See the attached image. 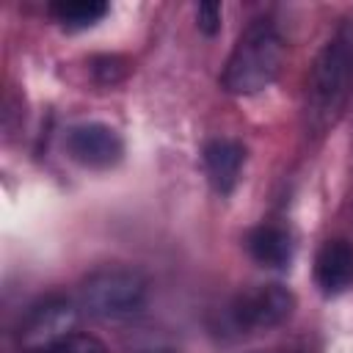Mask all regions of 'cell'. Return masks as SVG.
<instances>
[{
    "label": "cell",
    "mask_w": 353,
    "mask_h": 353,
    "mask_svg": "<svg viewBox=\"0 0 353 353\" xmlns=\"http://www.w3.org/2000/svg\"><path fill=\"white\" fill-rule=\"evenodd\" d=\"M284 55H287V47L279 28L270 19H254L240 33L223 66L221 83L229 94H237V97L256 94L279 77L284 66Z\"/></svg>",
    "instance_id": "obj_2"
},
{
    "label": "cell",
    "mask_w": 353,
    "mask_h": 353,
    "mask_svg": "<svg viewBox=\"0 0 353 353\" xmlns=\"http://www.w3.org/2000/svg\"><path fill=\"white\" fill-rule=\"evenodd\" d=\"M47 353H108V350H105V345L97 336L77 331V334L66 336L63 342H58L55 347H50Z\"/></svg>",
    "instance_id": "obj_11"
},
{
    "label": "cell",
    "mask_w": 353,
    "mask_h": 353,
    "mask_svg": "<svg viewBox=\"0 0 353 353\" xmlns=\"http://www.w3.org/2000/svg\"><path fill=\"white\" fill-rule=\"evenodd\" d=\"M353 85V19H345L317 52L306 77V127L325 132L342 113Z\"/></svg>",
    "instance_id": "obj_1"
},
{
    "label": "cell",
    "mask_w": 353,
    "mask_h": 353,
    "mask_svg": "<svg viewBox=\"0 0 353 353\" xmlns=\"http://www.w3.org/2000/svg\"><path fill=\"white\" fill-rule=\"evenodd\" d=\"M295 295L284 284H254L234 295L229 303V320L237 331L262 334L290 320Z\"/></svg>",
    "instance_id": "obj_4"
},
{
    "label": "cell",
    "mask_w": 353,
    "mask_h": 353,
    "mask_svg": "<svg viewBox=\"0 0 353 353\" xmlns=\"http://www.w3.org/2000/svg\"><path fill=\"white\" fill-rule=\"evenodd\" d=\"M149 301V281L135 268H99L83 279L77 303L88 317L119 323L138 317Z\"/></svg>",
    "instance_id": "obj_3"
},
{
    "label": "cell",
    "mask_w": 353,
    "mask_h": 353,
    "mask_svg": "<svg viewBox=\"0 0 353 353\" xmlns=\"http://www.w3.org/2000/svg\"><path fill=\"white\" fill-rule=\"evenodd\" d=\"M105 14H108V6L102 0H61L52 6V17L69 30L94 28Z\"/></svg>",
    "instance_id": "obj_10"
},
{
    "label": "cell",
    "mask_w": 353,
    "mask_h": 353,
    "mask_svg": "<svg viewBox=\"0 0 353 353\" xmlns=\"http://www.w3.org/2000/svg\"><path fill=\"white\" fill-rule=\"evenodd\" d=\"M245 248L259 265L276 268V270L287 268L292 259V240H290L287 229L273 226V223H262V226L251 229L245 237Z\"/></svg>",
    "instance_id": "obj_9"
},
{
    "label": "cell",
    "mask_w": 353,
    "mask_h": 353,
    "mask_svg": "<svg viewBox=\"0 0 353 353\" xmlns=\"http://www.w3.org/2000/svg\"><path fill=\"white\" fill-rule=\"evenodd\" d=\"M314 281L323 295H342L353 287V243L328 240L314 256Z\"/></svg>",
    "instance_id": "obj_7"
},
{
    "label": "cell",
    "mask_w": 353,
    "mask_h": 353,
    "mask_svg": "<svg viewBox=\"0 0 353 353\" xmlns=\"http://www.w3.org/2000/svg\"><path fill=\"white\" fill-rule=\"evenodd\" d=\"M245 160V149L243 143L232 141V138H212L204 146V168L207 176L212 182V188L218 193H232L237 179H240V168Z\"/></svg>",
    "instance_id": "obj_8"
},
{
    "label": "cell",
    "mask_w": 353,
    "mask_h": 353,
    "mask_svg": "<svg viewBox=\"0 0 353 353\" xmlns=\"http://www.w3.org/2000/svg\"><path fill=\"white\" fill-rule=\"evenodd\" d=\"M80 303H74L72 298H44L41 303H36L22 325H19V345L28 353H47L50 347H55L58 342H63L66 336L77 334L80 328Z\"/></svg>",
    "instance_id": "obj_5"
},
{
    "label": "cell",
    "mask_w": 353,
    "mask_h": 353,
    "mask_svg": "<svg viewBox=\"0 0 353 353\" xmlns=\"http://www.w3.org/2000/svg\"><path fill=\"white\" fill-rule=\"evenodd\" d=\"M196 25L201 33L215 36L221 30V6L218 3H199L196 6Z\"/></svg>",
    "instance_id": "obj_12"
},
{
    "label": "cell",
    "mask_w": 353,
    "mask_h": 353,
    "mask_svg": "<svg viewBox=\"0 0 353 353\" xmlns=\"http://www.w3.org/2000/svg\"><path fill=\"white\" fill-rule=\"evenodd\" d=\"M154 353H171V350H154Z\"/></svg>",
    "instance_id": "obj_13"
},
{
    "label": "cell",
    "mask_w": 353,
    "mask_h": 353,
    "mask_svg": "<svg viewBox=\"0 0 353 353\" xmlns=\"http://www.w3.org/2000/svg\"><path fill=\"white\" fill-rule=\"evenodd\" d=\"M63 146H66V154L85 168H110L124 154L121 135L113 127L99 124V121H85V124L69 127Z\"/></svg>",
    "instance_id": "obj_6"
}]
</instances>
